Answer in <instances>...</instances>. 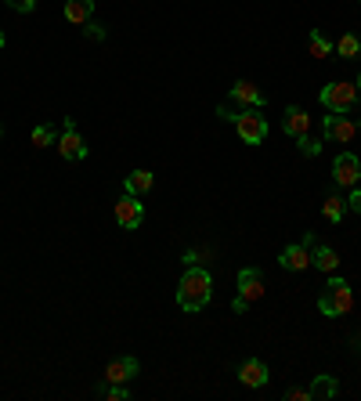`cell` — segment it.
<instances>
[{
	"label": "cell",
	"instance_id": "6da1fadb",
	"mask_svg": "<svg viewBox=\"0 0 361 401\" xmlns=\"http://www.w3.org/2000/svg\"><path fill=\"white\" fill-rule=\"evenodd\" d=\"M213 300V278L206 268H188L180 275V285H177V308L180 311H203L206 304Z\"/></svg>",
	"mask_w": 361,
	"mask_h": 401
},
{
	"label": "cell",
	"instance_id": "7a4b0ae2",
	"mask_svg": "<svg viewBox=\"0 0 361 401\" xmlns=\"http://www.w3.org/2000/svg\"><path fill=\"white\" fill-rule=\"evenodd\" d=\"M357 98H361V91H357L354 83H329V87H322V94H318V101H322L329 112H340V116H347V112L357 105Z\"/></svg>",
	"mask_w": 361,
	"mask_h": 401
},
{
	"label": "cell",
	"instance_id": "3957f363",
	"mask_svg": "<svg viewBox=\"0 0 361 401\" xmlns=\"http://www.w3.org/2000/svg\"><path fill=\"white\" fill-rule=\"evenodd\" d=\"M235 131H238V138H243L246 145H264V141H268V120L260 116V108H246V112H238Z\"/></svg>",
	"mask_w": 361,
	"mask_h": 401
},
{
	"label": "cell",
	"instance_id": "277c9868",
	"mask_svg": "<svg viewBox=\"0 0 361 401\" xmlns=\"http://www.w3.org/2000/svg\"><path fill=\"white\" fill-rule=\"evenodd\" d=\"M332 181H336L340 188H354V185L361 181V159H357L354 152H340V156L332 159Z\"/></svg>",
	"mask_w": 361,
	"mask_h": 401
},
{
	"label": "cell",
	"instance_id": "5b68a950",
	"mask_svg": "<svg viewBox=\"0 0 361 401\" xmlns=\"http://www.w3.org/2000/svg\"><path fill=\"white\" fill-rule=\"evenodd\" d=\"M141 220H145V206H141V199L123 192V199L116 203V224H119V228H127V232H134V228H141Z\"/></svg>",
	"mask_w": 361,
	"mask_h": 401
},
{
	"label": "cell",
	"instance_id": "8992f818",
	"mask_svg": "<svg viewBox=\"0 0 361 401\" xmlns=\"http://www.w3.org/2000/svg\"><path fill=\"white\" fill-rule=\"evenodd\" d=\"M264 275H260V268H243L238 271V297H243L246 304H257V300H264Z\"/></svg>",
	"mask_w": 361,
	"mask_h": 401
},
{
	"label": "cell",
	"instance_id": "52a82bcc",
	"mask_svg": "<svg viewBox=\"0 0 361 401\" xmlns=\"http://www.w3.org/2000/svg\"><path fill=\"white\" fill-rule=\"evenodd\" d=\"M354 123L347 120V116H340V112H329V116L322 120V141L329 138V141H336V145H347V141H354Z\"/></svg>",
	"mask_w": 361,
	"mask_h": 401
},
{
	"label": "cell",
	"instance_id": "ba28073f",
	"mask_svg": "<svg viewBox=\"0 0 361 401\" xmlns=\"http://www.w3.org/2000/svg\"><path fill=\"white\" fill-rule=\"evenodd\" d=\"M141 372V365H138V358H131V355H123V358H112L108 365H105V372H101V380L105 383H131L134 376Z\"/></svg>",
	"mask_w": 361,
	"mask_h": 401
},
{
	"label": "cell",
	"instance_id": "9c48e42d",
	"mask_svg": "<svg viewBox=\"0 0 361 401\" xmlns=\"http://www.w3.org/2000/svg\"><path fill=\"white\" fill-rule=\"evenodd\" d=\"M268 380H271V372H268V362H264V358H246L243 369H238V383L250 387V390L264 387Z\"/></svg>",
	"mask_w": 361,
	"mask_h": 401
},
{
	"label": "cell",
	"instance_id": "30bf717a",
	"mask_svg": "<svg viewBox=\"0 0 361 401\" xmlns=\"http://www.w3.org/2000/svg\"><path fill=\"white\" fill-rule=\"evenodd\" d=\"M278 264H282L285 271H307V268H311V246H307V243L285 246V250L278 253Z\"/></svg>",
	"mask_w": 361,
	"mask_h": 401
},
{
	"label": "cell",
	"instance_id": "8fae6325",
	"mask_svg": "<svg viewBox=\"0 0 361 401\" xmlns=\"http://www.w3.org/2000/svg\"><path fill=\"white\" fill-rule=\"evenodd\" d=\"M58 152H62V159H83L87 156V145H83V138H80L73 120H66V134L58 138Z\"/></svg>",
	"mask_w": 361,
	"mask_h": 401
},
{
	"label": "cell",
	"instance_id": "7c38bea8",
	"mask_svg": "<svg viewBox=\"0 0 361 401\" xmlns=\"http://www.w3.org/2000/svg\"><path fill=\"white\" fill-rule=\"evenodd\" d=\"M282 131L289 138H304L311 131V116H307V108H300V105H289L285 108V116H282Z\"/></svg>",
	"mask_w": 361,
	"mask_h": 401
},
{
	"label": "cell",
	"instance_id": "4fadbf2b",
	"mask_svg": "<svg viewBox=\"0 0 361 401\" xmlns=\"http://www.w3.org/2000/svg\"><path fill=\"white\" fill-rule=\"evenodd\" d=\"M231 101H238V105H250V108H264V91L257 87V83H250V80H235L231 83Z\"/></svg>",
	"mask_w": 361,
	"mask_h": 401
},
{
	"label": "cell",
	"instance_id": "5bb4252c",
	"mask_svg": "<svg viewBox=\"0 0 361 401\" xmlns=\"http://www.w3.org/2000/svg\"><path fill=\"white\" fill-rule=\"evenodd\" d=\"M329 297H332V304H336V311L340 315H347L350 308H354V290H350V282L347 278H340L336 271H332V278H329V290H325Z\"/></svg>",
	"mask_w": 361,
	"mask_h": 401
},
{
	"label": "cell",
	"instance_id": "9a60e30c",
	"mask_svg": "<svg viewBox=\"0 0 361 401\" xmlns=\"http://www.w3.org/2000/svg\"><path fill=\"white\" fill-rule=\"evenodd\" d=\"M311 264H315L318 271H325V275H332V271L340 268V253H336L332 246H322V243H311Z\"/></svg>",
	"mask_w": 361,
	"mask_h": 401
},
{
	"label": "cell",
	"instance_id": "2e32d148",
	"mask_svg": "<svg viewBox=\"0 0 361 401\" xmlns=\"http://www.w3.org/2000/svg\"><path fill=\"white\" fill-rule=\"evenodd\" d=\"M91 15H94V0H66V22L87 26Z\"/></svg>",
	"mask_w": 361,
	"mask_h": 401
},
{
	"label": "cell",
	"instance_id": "e0dca14e",
	"mask_svg": "<svg viewBox=\"0 0 361 401\" xmlns=\"http://www.w3.org/2000/svg\"><path fill=\"white\" fill-rule=\"evenodd\" d=\"M152 185H156L152 170H134V174H127V181H123V192L127 196H145V192H152Z\"/></svg>",
	"mask_w": 361,
	"mask_h": 401
},
{
	"label": "cell",
	"instance_id": "ac0fdd59",
	"mask_svg": "<svg viewBox=\"0 0 361 401\" xmlns=\"http://www.w3.org/2000/svg\"><path fill=\"white\" fill-rule=\"evenodd\" d=\"M307 390H311V401H329L340 394V383H336V376H315V383Z\"/></svg>",
	"mask_w": 361,
	"mask_h": 401
},
{
	"label": "cell",
	"instance_id": "d6986e66",
	"mask_svg": "<svg viewBox=\"0 0 361 401\" xmlns=\"http://www.w3.org/2000/svg\"><path fill=\"white\" fill-rule=\"evenodd\" d=\"M307 51H311V59H329V54H332V44H329V36H325L322 29H311Z\"/></svg>",
	"mask_w": 361,
	"mask_h": 401
},
{
	"label": "cell",
	"instance_id": "ffe728a7",
	"mask_svg": "<svg viewBox=\"0 0 361 401\" xmlns=\"http://www.w3.org/2000/svg\"><path fill=\"white\" fill-rule=\"evenodd\" d=\"M322 213H325V220L340 224V220H343V213H347V199H340V196H325V203H322Z\"/></svg>",
	"mask_w": 361,
	"mask_h": 401
},
{
	"label": "cell",
	"instance_id": "44dd1931",
	"mask_svg": "<svg viewBox=\"0 0 361 401\" xmlns=\"http://www.w3.org/2000/svg\"><path fill=\"white\" fill-rule=\"evenodd\" d=\"M94 394H101V397H108V401H127V397H131L127 383H105V380L94 387Z\"/></svg>",
	"mask_w": 361,
	"mask_h": 401
},
{
	"label": "cell",
	"instance_id": "7402d4cb",
	"mask_svg": "<svg viewBox=\"0 0 361 401\" xmlns=\"http://www.w3.org/2000/svg\"><path fill=\"white\" fill-rule=\"evenodd\" d=\"M33 145H36V148H51V145H58V131H54L51 123L33 127Z\"/></svg>",
	"mask_w": 361,
	"mask_h": 401
},
{
	"label": "cell",
	"instance_id": "603a6c76",
	"mask_svg": "<svg viewBox=\"0 0 361 401\" xmlns=\"http://www.w3.org/2000/svg\"><path fill=\"white\" fill-rule=\"evenodd\" d=\"M336 54H340V59H357V54H361V40L354 33H343L340 44H336Z\"/></svg>",
	"mask_w": 361,
	"mask_h": 401
},
{
	"label": "cell",
	"instance_id": "cb8c5ba5",
	"mask_svg": "<svg viewBox=\"0 0 361 401\" xmlns=\"http://www.w3.org/2000/svg\"><path fill=\"white\" fill-rule=\"evenodd\" d=\"M296 145H300V152H304V156L311 159V156H318V152H322V145H325V141H318V138L304 134V138H296Z\"/></svg>",
	"mask_w": 361,
	"mask_h": 401
},
{
	"label": "cell",
	"instance_id": "d4e9b609",
	"mask_svg": "<svg viewBox=\"0 0 361 401\" xmlns=\"http://www.w3.org/2000/svg\"><path fill=\"white\" fill-rule=\"evenodd\" d=\"M318 311H322V315H325V318H336V315H340V311H336V304H332V297H329V293H322V297H318Z\"/></svg>",
	"mask_w": 361,
	"mask_h": 401
},
{
	"label": "cell",
	"instance_id": "484cf974",
	"mask_svg": "<svg viewBox=\"0 0 361 401\" xmlns=\"http://www.w3.org/2000/svg\"><path fill=\"white\" fill-rule=\"evenodd\" d=\"M8 8L19 15H29V11H36V0H8Z\"/></svg>",
	"mask_w": 361,
	"mask_h": 401
},
{
	"label": "cell",
	"instance_id": "4316f807",
	"mask_svg": "<svg viewBox=\"0 0 361 401\" xmlns=\"http://www.w3.org/2000/svg\"><path fill=\"white\" fill-rule=\"evenodd\" d=\"M285 397H289V401H311V390H304V387H289Z\"/></svg>",
	"mask_w": 361,
	"mask_h": 401
},
{
	"label": "cell",
	"instance_id": "83f0119b",
	"mask_svg": "<svg viewBox=\"0 0 361 401\" xmlns=\"http://www.w3.org/2000/svg\"><path fill=\"white\" fill-rule=\"evenodd\" d=\"M83 36H87V40H105V29H101L98 22H87V29H83Z\"/></svg>",
	"mask_w": 361,
	"mask_h": 401
},
{
	"label": "cell",
	"instance_id": "f1b7e54d",
	"mask_svg": "<svg viewBox=\"0 0 361 401\" xmlns=\"http://www.w3.org/2000/svg\"><path fill=\"white\" fill-rule=\"evenodd\" d=\"M347 206H350L354 213H361V188H357V185L350 188V196H347Z\"/></svg>",
	"mask_w": 361,
	"mask_h": 401
},
{
	"label": "cell",
	"instance_id": "f546056e",
	"mask_svg": "<svg viewBox=\"0 0 361 401\" xmlns=\"http://www.w3.org/2000/svg\"><path fill=\"white\" fill-rule=\"evenodd\" d=\"M217 116H220V120H228V123H235V120H238V112H235L231 105H220V108H217Z\"/></svg>",
	"mask_w": 361,
	"mask_h": 401
},
{
	"label": "cell",
	"instance_id": "4dcf8cb0",
	"mask_svg": "<svg viewBox=\"0 0 361 401\" xmlns=\"http://www.w3.org/2000/svg\"><path fill=\"white\" fill-rule=\"evenodd\" d=\"M246 308H250V304H246L243 297H238V293H235V300H231V311H235V315H243Z\"/></svg>",
	"mask_w": 361,
	"mask_h": 401
},
{
	"label": "cell",
	"instance_id": "1f68e13d",
	"mask_svg": "<svg viewBox=\"0 0 361 401\" xmlns=\"http://www.w3.org/2000/svg\"><path fill=\"white\" fill-rule=\"evenodd\" d=\"M4 44H8V36H4V29H0V51H4Z\"/></svg>",
	"mask_w": 361,
	"mask_h": 401
},
{
	"label": "cell",
	"instance_id": "d6a6232c",
	"mask_svg": "<svg viewBox=\"0 0 361 401\" xmlns=\"http://www.w3.org/2000/svg\"><path fill=\"white\" fill-rule=\"evenodd\" d=\"M354 87H357V91H361V73H357V83H354Z\"/></svg>",
	"mask_w": 361,
	"mask_h": 401
},
{
	"label": "cell",
	"instance_id": "836d02e7",
	"mask_svg": "<svg viewBox=\"0 0 361 401\" xmlns=\"http://www.w3.org/2000/svg\"><path fill=\"white\" fill-rule=\"evenodd\" d=\"M0 138H4V127H0Z\"/></svg>",
	"mask_w": 361,
	"mask_h": 401
}]
</instances>
